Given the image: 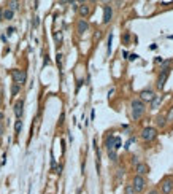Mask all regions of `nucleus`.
I'll use <instances>...</instances> for the list:
<instances>
[{"instance_id": "nucleus-1", "label": "nucleus", "mask_w": 173, "mask_h": 194, "mask_svg": "<svg viewBox=\"0 0 173 194\" xmlns=\"http://www.w3.org/2000/svg\"><path fill=\"white\" fill-rule=\"evenodd\" d=\"M143 113H145V102H141L138 99L132 100V118L140 119L143 116Z\"/></svg>"}, {"instance_id": "nucleus-2", "label": "nucleus", "mask_w": 173, "mask_h": 194, "mask_svg": "<svg viewBox=\"0 0 173 194\" xmlns=\"http://www.w3.org/2000/svg\"><path fill=\"white\" fill-rule=\"evenodd\" d=\"M11 76H13V81L16 83V84H19V86L27 81V73H26V70H19V68H16V70L11 72Z\"/></svg>"}, {"instance_id": "nucleus-3", "label": "nucleus", "mask_w": 173, "mask_h": 194, "mask_svg": "<svg viewBox=\"0 0 173 194\" xmlns=\"http://www.w3.org/2000/svg\"><path fill=\"white\" fill-rule=\"evenodd\" d=\"M156 137H157L156 127H145V129L141 130V139L145 140V142H153Z\"/></svg>"}, {"instance_id": "nucleus-4", "label": "nucleus", "mask_w": 173, "mask_h": 194, "mask_svg": "<svg viewBox=\"0 0 173 194\" xmlns=\"http://www.w3.org/2000/svg\"><path fill=\"white\" fill-rule=\"evenodd\" d=\"M170 72H172L170 67H162V70H160V73H159V78H157V88L159 89H162L164 86H165V81H167V78H168Z\"/></svg>"}, {"instance_id": "nucleus-5", "label": "nucleus", "mask_w": 173, "mask_h": 194, "mask_svg": "<svg viewBox=\"0 0 173 194\" xmlns=\"http://www.w3.org/2000/svg\"><path fill=\"white\" fill-rule=\"evenodd\" d=\"M145 185H146V180L143 177H140V175H135L133 177V189H135V193H141L143 189H145Z\"/></svg>"}, {"instance_id": "nucleus-6", "label": "nucleus", "mask_w": 173, "mask_h": 194, "mask_svg": "<svg viewBox=\"0 0 173 194\" xmlns=\"http://www.w3.org/2000/svg\"><path fill=\"white\" fill-rule=\"evenodd\" d=\"M160 188H162L164 194H170L173 191V178L172 177H165L160 183Z\"/></svg>"}, {"instance_id": "nucleus-7", "label": "nucleus", "mask_w": 173, "mask_h": 194, "mask_svg": "<svg viewBox=\"0 0 173 194\" xmlns=\"http://www.w3.org/2000/svg\"><path fill=\"white\" fill-rule=\"evenodd\" d=\"M13 112H14V115H16L18 119L22 116V113H24V100L22 99H19V100H16V102H14Z\"/></svg>"}, {"instance_id": "nucleus-8", "label": "nucleus", "mask_w": 173, "mask_h": 194, "mask_svg": "<svg viewBox=\"0 0 173 194\" xmlns=\"http://www.w3.org/2000/svg\"><path fill=\"white\" fill-rule=\"evenodd\" d=\"M111 16H113V8L110 5H105L103 7V22L108 24L111 21Z\"/></svg>"}, {"instance_id": "nucleus-9", "label": "nucleus", "mask_w": 173, "mask_h": 194, "mask_svg": "<svg viewBox=\"0 0 173 194\" xmlns=\"http://www.w3.org/2000/svg\"><path fill=\"white\" fill-rule=\"evenodd\" d=\"M76 30H78V34H84V32L89 30V24L86 19H79L78 24H76Z\"/></svg>"}, {"instance_id": "nucleus-10", "label": "nucleus", "mask_w": 173, "mask_h": 194, "mask_svg": "<svg viewBox=\"0 0 173 194\" xmlns=\"http://www.w3.org/2000/svg\"><path fill=\"white\" fill-rule=\"evenodd\" d=\"M78 13H79V16H81V18H88L89 14H91V7L86 5V3L79 5V7H78Z\"/></svg>"}, {"instance_id": "nucleus-11", "label": "nucleus", "mask_w": 173, "mask_h": 194, "mask_svg": "<svg viewBox=\"0 0 173 194\" xmlns=\"http://www.w3.org/2000/svg\"><path fill=\"white\" fill-rule=\"evenodd\" d=\"M105 148H106V151L114 150V135H108V137H106V140H105ZM114 151H116V150H114Z\"/></svg>"}, {"instance_id": "nucleus-12", "label": "nucleus", "mask_w": 173, "mask_h": 194, "mask_svg": "<svg viewBox=\"0 0 173 194\" xmlns=\"http://www.w3.org/2000/svg\"><path fill=\"white\" fill-rule=\"evenodd\" d=\"M141 102H151V100H153V97H154V92L153 91H149V89H148V91H141Z\"/></svg>"}, {"instance_id": "nucleus-13", "label": "nucleus", "mask_w": 173, "mask_h": 194, "mask_svg": "<svg viewBox=\"0 0 173 194\" xmlns=\"http://www.w3.org/2000/svg\"><path fill=\"white\" fill-rule=\"evenodd\" d=\"M148 170H149V167L146 166V164H143V162H138V164H137V172H138L140 177H143L145 174H148Z\"/></svg>"}, {"instance_id": "nucleus-14", "label": "nucleus", "mask_w": 173, "mask_h": 194, "mask_svg": "<svg viewBox=\"0 0 173 194\" xmlns=\"http://www.w3.org/2000/svg\"><path fill=\"white\" fill-rule=\"evenodd\" d=\"M162 102V95H154L153 100H151V110H157Z\"/></svg>"}, {"instance_id": "nucleus-15", "label": "nucleus", "mask_w": 173, "mask_h": 194, "mask_svg": "<svg viewBox=\"0 0 173 194\" xmlns=\"http://www.w3.org/2000/svg\"><path fill=\"white\" fill-rule=\"evenodd\" d=\"M156 124H157L159 127H164V126H165V124H167L165 116H157V118H156Z\"/></svg>"}, {"instance_id": "nucleus-16", "label": "nucleus", "mask_w": 173, "mask_h": 194, "mask_svg": "<svg viewBox=\"0 0 173 194\" xmlns=\"http://www.w3.org/2000/svg\"><path fill=\"white\" fill-rule=\"evenodd\" d=\"M3 19H7V21H10V19H13V11L11 10H3Z\"/></svg>"}, {"instance_id": "nucleus-17", "label": "nucleus", "mask_w": 173, "mask_h": 194, "mask_svg": "<svg viewBox=\"0 0 173 194\" xmlns=\"http://www.w3.org/2000/svg\"><path fill=\"white\" fill-rule=\"evenodd\" d=\"M8 10L14 11V10H19V2H8Z\"/></svg>"}, {"instance_id": "nucleus-18", "label": "nucleus", "mask_w": 173, "mask_h": 194, "mask_svg": "<svg viewBox=\"0 0 173 194\" xmlns=\"http://www.w3.org/2000/svg\"><path fill=\"white\" fill-rule=\"evenodd\" d=\"M21 129H22V121H21V119H18L16 124H14V132L19 134V132H21Z\"/></svg>"}, {"instance_id": "nucleus-19", "label": "nucleus", "mask_w": 173, "mask_h": 194, "mask_svg": "<svg viewBox=\"0 0 173 194\" xmlns=\"http://www.w3.org/2000/svg\"><path fill=\"white\" fill-rule=\"evenodd\" d=\"M124 193H126V194H137L132 185H126V189H124Z\"/></svg>"}, {"instance_id": "nucleus-20", "label": "nucleus", "mask_w": 173, "mask_h": 194, "mask_svg": "<svg viewBox=\"0 0 173 194\" xmlns=\"http://www.w3.org/2000/svg\"><path fill=\"white\" fill-rule=\"evenodd\" d=\"M19 89H21V86H19V84H16V83H14V84L11 86V95H16L18 92H19Z\"/></svg>"}, {"instance_id": "nucleus-21", "label": "nucleus", "mask_w": 173, "mask_h": 194, "mask_svg": "<svg viewBox=\"0 0 173 194\" xmlns=\"http://www.w3.org/2000/svg\"><path fill=\"white\" fill-rule=\"evenodd\" d=\"M165 119L168 121V123H172V121H173V107H170V110H168V113H167Z\"/></svg>"}, {"instance_id": "nucleus-22", "label": "nucleus", "mask_w": 173, "mask_h": 194, "mask_svg": "<svg viewBox=\"0 0 173 194\" xmlns=\"http://www.w3.org/2000/svg\"><path fill=\"white\" fill-rule=\"evenodd\" d=\"M111 41H113V34H110V37H108V48H106V53H108V54H111Z\"/></svg>"}, {"instance_id": "nucleus-23", "label": "nucleus", "mask_w": 173, "mask_h": 194, "mask_svg": "<svg viewBox=\"0 0 173 194\" xmlns=\"http://www.w3.org/2000/svg\"><path fill=\"white\" fill-rule=\"evenodd\" d=\"M108 156H110V159H111V161H118V154H116L114 150L108 151Z\"/></svg>"}, {"instance_id": "nucleus-24", "label": "nucleus", "mask_w": 173, "mask_h": 194, "mask_svg": "<svg viewBox=\"0 0 173 194\" xmlns=\"http://www.w3.org/2000/svg\"><path fill=\"white\" fill-rule=\"evenodd\" d=\"M54 38H56V41L61 45V41H62V32H56V34H54Z\"/></svg>"}, {"instance_id": "nucleus-25", "label": "nucleus", "mask_w": 173, "mask_h": 194, "mask_svg": "<svg viewBox=\"0 0 173 194\" xmlns=\"http://www.w3.org/2000/svg\"><path fill=\"white\" fill-rule=\"evenodd\" d=\"M54 170H56V174H57V175L62 174V166H56V167H54Z\"/></svg>"}, {"instance_id": "nucleus-26", "label": "nucleus", "mask_w": 173, "mask_h": 194, "mask_svg": "<svg viewBox=\"0 0 173 194\" xmlns=\"http://www.w3.org/2000/svg\"><path fill=\"white\" fill-rule=\"evenodd\" d=\"M122 40H124V41H126V43H127V41L130 40V35H129V34H124V37H122Z\"/></svg>"}, {"instance_id": "nucleus-27", "label": "nucleus", "mask_w": 173, "mask_h": 194, "mask_svg": "<svg viewBox=\"0 0 173 194\" xmlns=\"http://www.w3.org/2000/svg\"><path fill=\"white\" fill-rule=\"evenodd\" d=\"M132 142H135V139H129V142L126 143V147H124V148H129L130 145H132Z\"/></svg>"}, {"instance_id": "nucleus-28", "label": "nucleus", "mask_w": 173, "mask_h": 194, "mask_svg": "<svg viewBox=\"0 0 173 194\" xmlns=\"http://www.w3.org/2000/svg\"><path fill=\"white\" fill-rule=\"evenodd\" d=\"M129 59H130V61H135V59H138V56H137V54H130Z\"/></svg>"}, {"instance_id": "nucleus-29", "label": "nucleus", "mask_w": 173, "mask_h": 194, "mask_svg": "<svg viewBox=\"0 0 173 194\" xmlns=\"http://www.w3.org/2000/svg\"><path fill=\"white\" fill-rule=\"evenodd\" d=\"M102 37V34H100V32H97V34L94 35V40H98V38Z\"/></svg>"}, {"instance_id": "nucleus-30", "label": "nucleus", "mask_w": 173, "mask_h": 194, "mask_svg": "<svg viewBox=\"0 0 173 194\" xmlns=\"http://www.w3.org/2000/svg\"><path fill=\"white\" fill-rule=\"evenodd\" d=\"M61 62H62V54H57V64L61 65Z\"/></svg>"}, {"instance_id": "nucleus-31", "label": "nucleus", "mask_w": 173, "mask_h": 194, "mask_svg": "<svg viewBox=\"0 0 173 194\" xmlns=\"http://www.w3.org/2000/svg\"><path fill=\"white\" fill-rule=\"evenodd\" d=\"M2 135H3V124L0 123V137H2Z\"/></svg>"}, {"instance_id": "nucleus-32", "label": "nucleus", "mask_w": 173, "mask_h": 194, "mask_svg": "<svg viewBox=\"0 0 173 194\" xmlns=\"http://www.w3.org/2000/svg\"><path fill=\"white\" fill-rule=\"evenodd\" d=\"M0 21H3V10L0 8Z\"/></svg>"}, {"instance_id": "nucleus-33", "label": "nucleus", "mask_w": 173, "mask_h": 194, "mask_svg": "<svg viewBox=\"0 0 173 194\" xmlns=\"http://www.w3.org/2000/svg\"><path fill=\"white\" fill-rule=\"evenodd\" d=\"M34 26H35V27L38 26V18H34Z\"/></svg>"}, {"instance_id": "nucleus-34", "label": "nucleus", "mask_w": 173, "mask_h": 194, "mask_svg": "<svg viewBox=\"0 0 173 194\" xmlns=\"http://www.w3.org/2000/svg\"><path fill=\"white\" fill-rule=\"evenodd\" d=\"M148 194H159V191H157V189H153V191H149Z\"/></svg>"}, {"instance_id": "nucleus-35", "label": "nucleus", "mask_w": 173, "mask_h": 194, "mask_svg": "<svg viewBox=\"0 0 173 194\" xmlns=\"http://www.w3.org/2000/svg\"><path fill=\"white\" fill-rule=\"evenodd\" d=\"M13 32H14V29H13V27H10V29H8V35H11Z\"/></svg>"}, {"instance_id": "nucleus-36", "label": "nucleus", "mask_w": 173, "mask_h": 194, "mask_svg": "<svg viewBox=\"0 0 173 194\" xmlns=\"http://www.w3.org/2000/svg\"><path fill=\"white\" fill-rule=\"evenodd\" d=\"M132 164H135V166H137V164H138V161H137V157H132Z\"/></svg>"}, {"instance_id": "nucleus-37", "label": "nucleus", "mask_w": 173, "mask_h": 194, "mask_svg": "<svg viewBox=\"0 0 173 194\" xmlns=\"http://www.w3.org/2000/svg\"><path fill=\"white\" fill-rule=\"evenodd\" d=\"M0 119H3V113L0 112Z\"/></svg>"}]
</instances>
